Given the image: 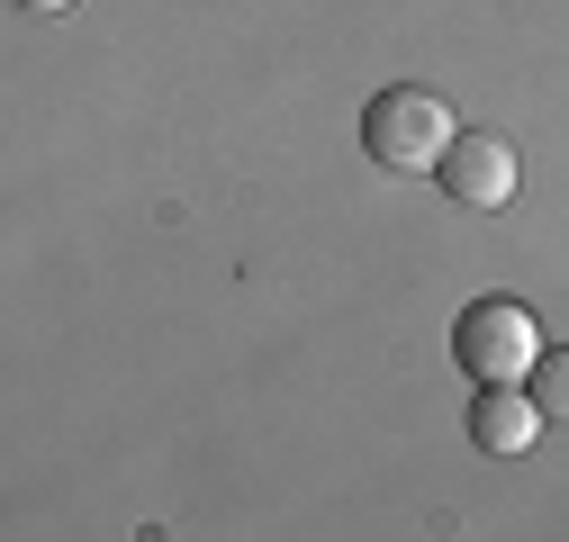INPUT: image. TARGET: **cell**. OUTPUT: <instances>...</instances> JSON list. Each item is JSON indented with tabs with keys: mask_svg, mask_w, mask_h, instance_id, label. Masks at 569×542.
I'll use <instances>...</instances> for the list:
<instances>
[{
	"mask_svg": "<svg viewBox=\"0 0 569 542\" xmlns=\"http://www.w3.org/2000/svg\"><path fill=\"white\" fill-rule=\"evenodd\" d=\"M452 136H461L452 100L425 91V82H398V91H380V100L362 109V154H371L380 172H407V181H416V172H443Z\"/></svg>",
	"mask_w": 569,
	"mask_h": 542,
	"instance_id": "1",
	"label": "cell"
},
{
	"mask_svg": "<svg viewBox=\"0 0 569 542\" xmlns=\"http://www.w3.org/2000/svg\"><path fill=\"white\" fill-rule=\"evenodd\" d=\"M542 353H551V344H542V317H533L525 299H470V308L452 317V362H461L479 389L533 380Z\"/></svg>",
	"mask_w": 569,
	"mask_h": 542,
	"instance_id": "2",
	"label": "cell"
},
{
	"mask_svg": "<svg viewBox=\"0 0 569 542\" xmlns=\"http://www.w3.org/2000/svg\"><path fill=\"white\" fill-rule=\"evenodd\" d=\"M443 199H461V209H507V199H516V181H525V163H516V145H507V136H497V127H461L452 136V154H443Z\"/></svg>",
	"mask_w": 569,
	"mask_h": 542,
	"instance_id": "3",
	"label": "cell"
},
{
	"mask_svg": "<svg viewBox=\"0 0 569 542\" xmlns=\"http://www.w3.org/2000/svg\"><path fill=\"white\" fill-rule=\"evenodd\" d=\"M542 406H533V389L525 380H497V389H479L470 398V443L479 452H497V461H516V452H533L542 443Z\"/></svg>",
	"mask_w": 569,
	"mask_h": 542,
	"instance_id": "4",
	"label": "cell"
},
{
	"mask_svg": "<svg viewBox=\"0 0 569 542\" xmlns=\"http://www.w3.org/2000/svg\"><path fill=\"white\" fill-rule=\"evenodd\" d=\"M525 389H533L542 416H560V425H569V344H551V353L533 362V380H525Z\"/></svg>",
	"mask_w": 569,
	"mask_h": 542,
	"instance_id": "5",
	"label": "cell"
},
{
	"mask_svg": "<svg viewBox=\"0 0 569 542\" xmlns=\"http://www.w3.org/2000/svg\"><path fill=\"white\" fill-rule=\"evenodd\" d=\"M19 10H46V19H54V10H73V0H19Z\"/></svg>",
	"mask_w": 569,
	"mask_h": 542,
	"instance_id": "6",
	"label": "cell"
}]
</instances>
